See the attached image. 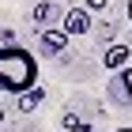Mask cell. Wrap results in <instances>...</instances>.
I'll use <instances>...</instances> for the list:
<instances>
[{"mask_svg":"<svg viewBox=\"0 0 132 132\" xmlns=\"http://www.w3.org/2000/svg\"><path fill=\"white\" fill-rule=\"evenodd\" d=\"M38 83V61H34L30 49H23L19 42L15 45H0V91L23 94Z\"/></svg>","mask_w":132,"mask_h":132,"instance_id":"6da1fadb","label":"cell"},{"mask_svg":"<svg viewBox=\"0 0 132 132\" xmlns=\"http://www.w3.org/2000/svg\"><path fill=\"white\" fill-rule=\"evenodd\" d=\"M128 61H132V49L117 42V45H110V49H106V57H102V68H106V72H121Z\"/></svg>","mask_w":132,"mask_h":132,"instance_id":"7a4b0ae2","label":"cell"},{"mask_svg":"<svg viewBox=\"0 0 132 132\" xmlns=\"http://www.w3.org/2000/svg\"><path fill=\"white\" fill-rule=\"evenodd\" d=\"M113 94H117V102H128L132 106V64H125L121 72H113Z\"/></svg>","mask_w":132,"mask_h":132,"instance_id":"3957f363","label":"cell"},{"mask_svg":"<svg viewBox=\"0 0 132 132\" xmlns=\"http://www.w3.org/2000/svg\"><path fill=\"white\" fill-rule=\"evenodd\" d=\"M87 30H91V15L83 8H72L68 15H64V34L72 38V34H87Z\"/></svg>","mask_w":132,"mask_h":132,"instance_id":"277c9868","label":"cell"},{"mask_svg":"<svg viewBox=\"0 0 132 132\" xmlns=\"http://www.w3.org/2000/svg\"><path fill=\"white\" fill-rule=\"evenodd\" d=\"M42 102H45V91H42V83H34L30 91H23V94H19V113H30V110H38Z\"/></svg>","mask_w":132,"mask_h":132,"instance_id":"5b68a950","label":"cell"},{"mask_svg":"<svg viewBox=\"0 0 132 132\" xmlns=\"http://www.w3.org/2000/svg\"><path fill=\"white\" fill-rule=\"evenodd\" d=\"M64 45H68V34H64V30H57V27L42 30V49H45V53H57V49H64Z\"/></svg>","mask_w":132,"mask_h":132,"instance_id":"8992f818","label":"cell"},{"mask_svg":"<svg viewBox=\"0 0 132 132\" xmlns=\"http://www.w3.org/2000/svg\"><path fill=\"white\" fill-rule=\"evenodd\" d=\"M64 128H68V132H87V125H83L76 113H64Z\"/></svg>","mask_w":132,"mask_h":132,"instance_id":"52a82bcc","label":"cell"},{"mask_svg":"<svg viewBox=\"0 0 132 132\" xmlns=\"http://www.w3.org/2000/svg\"><path fill=\"white\" fill-rule=\"evenodd\" d=\"M53 15V4H38V8H34V23H45Z\"/></svg>","mask_w":132,"mask_h":132,"instance_id":"ba28073f","label":"cell"},{"mask_svg":"<svg viewBox=\"0 0 132 132\" xmlns=\"http://www.w3.org/2000/svg\"><path fill=\"white\" fill-rule=\"evenodd\" d=\"M106 4H110V0H83V11H87V15H91V11H106Z\"/></svg>","mask_w":132,"mask_h":132,"instance_id":"9c48e42d","label":"cell"},{"mask_svg":"<svg viewBox=\"0 0 132 132\" xmlns=\"http://www.w3.org/2000/svg\"><path fill=\"white\" fill-rule=\"evenodd\" d=\"M113 132H132V125H121V128H113Z\"/></svg>","mask_w":132,"mask_h":132,"instance_id":"30bf717a","label":"cell"},{"mask_svg":"<svg viewBox=\"0 0 132 132\" xmlns=\"http://www.w3.org/2000/svg\"><path fill=\"white\" fill-rule=\"evenodd\" d=\"M128 23H132V0H128Z\"/></svg>","mask_w":132,"mask_h":132,"instance_id":"8fae6325","label":"cell"},{"mask_svg":"<svg viewBox=\"0 0 132 132\" xmlns=\"http://www.w3.org/2000/svg\"><path fill=\"white\" fill-rule=\"evenodd\" d=\"M0 125H4V113H0Z\"/></svg>","mask_w":132,"mask_h":132,"instance_id":"7c38bea8","label":"cell"},{"mask_svg":"<svg viewBox=\"0 0 132 132\" xmlns=\"http://www.w3.org/2000/svg\"><path fill=\"white\" fill-rule=\"evenodd\" d=\"M87 132H94V128H87Z\"/></svg>","mask_w":132,"mask_h":132,"instance_id":"4fadbf2b","label":"cell"}]
</instances>
